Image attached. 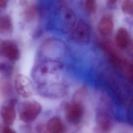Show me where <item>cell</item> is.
<instances>
[{
	"label": "cell",
	"mask_w": 133,
	"mask_h": 133,
	"mask_svg": "<svg viewBox=\"0 0 133 133\" xmlns=\"http://www.w3.org/2000/svg\"><path fill=\"white\" fill-rule=\"evenodd\" d=\"M109 54L110 59L112 63L120 69L126 75L130 78L133 77V66L132 64L127 59L123 58L113 50L110 46L107 47Z\"/></svg>",
	"instance_id": "cell-4"
},
{
	"label": "cell",
	"mask_w": 133,
	"mask_h": 133,
	"mask_svg": "<svg viewBox=\"0 0 133 133\" xmlns=\"http://www.w3.org/2000/svg\"><path fill=\"white\" fill-rule=\"evenodd\" d=\"M121 10L124 14L129 15L133 14V1L132 0H125L121 4Z\"/></svg>",
	"instance_id": "cell-14"
},
{
	"label": "cell",
	"mask_w": 133,
	"mask_h": 133,
	"mask_svg": "<svg viewBox=\"0 0 133 133\" xmlns=\"http://www.w3.org/2000/svg\"><path fill=\"white\" fill-rule=\"evenodd\" d=\"M41 104L35 100H27L22 102L19 108L20 119L25 123L34 121L42 112Z\"/></svg>",
	"instance_id": "cell-1"
},
{
	"label": "cell",
	"mask_w": 133,
	"mask_h": 133,
	"mask_svg": "<svg viewBox=\"0 0 133 133\" xmlns=\"http://www.w3.org/2000/svg\"><path fill=\"white\" fill-rule=\"evenodd\" d=\"M66 119L70 123L76 125L82 119L84 114L83 106L80 103H66L64 105Z\"/></svg>",
	"instance_id": "cell-3"
},
{
	"label": "cell",
	"mask_w": 133,
	"mask_h": 133,
	"mask_svg": "<svg viewBox=\"0 0 133 133\" xmlns=\"http://www.w3.org/2000/svg\"><path fill=\"white\" fill-rule=\"evenodd\" d=\"M71 36L77 43L86 45L90 42L91 37V31L89 25L83 21L77 22L72 30Z\"/></svg>",
	"instance_id": "cell-2"
},
{
	"label": "cell",
	"mask_w": 133,
	"mask_h": 133,
	"mask_svg": "<svg viewBox=\"0 0 133 133\" xmlns=\"http://www.w3.org/2000/svg\"><path fill=\"white\" fill-rule=\"evenodd\" d=\"M17 103L16 99H12L4 104L1 110V115L4 123L8 126L12 125L16 118L15 107Z\"/></svg>",
	"instance_id": "cell-6"
},
{
	"label": "cell",
	"mask_w": 133,
	"mask_h": 133,
	"mask_svg": "<svg viewBox=\"0 0 133 133\" xmlns=\"http://www.w3.org/2000/svg\"><path fill=\"white\" fill-rule=\"evenodd\" d=\"M114 24L112 19L104 17L100 20L98 24L99 31L103 36L110 35L113 31Z\"/></svg>",
	"instance_id": "cell-12"
},
{
	"label": "cell",
	"mask_w": 133,
	"mask_h": 133,
	"mask_svg": "<svg viewBox=\"0 0 133 133\" xmlns=\"http://www.w3.org/2000/svg\"><path fill=\"white\" fill-rule=\"evenodd\" d=\"M15 86L17 92L24 98L32 95L33 87L31 80L24 75H17L14 81Z\"/></svg>",
	"instance_id": "cell-5"
},
{
	"label": "cell",
	"mask_w": 133,
	"mask_h": 133,
	"mask_svg": "<svg viewBox=\"0 0 133 133\" xmlns=\"http://www.w3.org/2000/svg\"><path fill=\"white\" fill-rule=\"evenodd\" d=\"M7 6L6 1L4 0H0V12L3 10Z\"/></svg>",
	"instance_id": "cell-16"
},
{
	"label": "cell",
	"mask_w": 133,
	"mask_h": 133,
	"mask_svg": "<svg viewBox=\"0 0 133 133\" xmlns=\"http://www.w3.org/2000/svg\"><path fill=\"white\" fill-rule=\"evenodd\" d=\"M12 20L8 15L0 17V31L4 32H10L13 30Z\"/></svg>",
	"instance_id": "cell-13"
},
{
	"label": "cell",
	"mask_w": 133,
	"mask_h": 133,
	"mask_svg": "<svg viewBox=\"0 0 133 133\" xmlns=\"http://www.w3.org/2000/svg\"><path fill=\"white\" fill-rule=\"evenodd\" d=\"M85 6L86 10L89 13L91 14H94L96 12V1L94 0H87L85 2Z\"/></svg>",
	"instance_id": "cell-15"
},
{
	"label": "cell",
	"mask_w": 133,
	"mask_h": 133,
	"mask_svg": "<svg viewBox=\"0 0 133 133\" xmlns=\"http://www.w3.org/2000/svg\"><path fill=\"white\" fill-rule=\"evenodd\" d=\"M0 56L11 61H16L20 57L19 49L17 45L9 40H4L0 43Z\"/></svg>",
	"instance_id": "cell-7"
},
{
	"label": "cell",
	"mask_w": 133,
	"mask_h": 133,
	"mask_svg": "<svg viewBox=\"0 0 133 133\" xmlns=\"http://www.w3.org/2000/svg\"><path fill=\"white\" fill-rule=\"evenodd\" d=\"M129 33L125 28L121 27L116 32L115 37V43L117 47L120 49L127 48L129 42Z\"/></svg>",
	"instance_id": "cell-10"
},
{
	"label": "cell",
	"mask_w": 133,
	"mask_h": 133,
	"mask_svg": "<svg viewBox=\"0 0 133 133\" xmlns=\"http://www.w3.org/2000/svg\"><path fill=\"white\" fill-rule=\"evenodd\" d=\"M46 127L49 133H62L64 129L62 119L57 116L50 118L47 122Z\"/></svg>",
	"instance_id": "cell-11"
},
{
	"label": "cell",
	"mask_w": 133,
	"mask_h": 133,
	"mask_svg": "<svg viewBox=\"0 0 133 133\" xmlns=\"http://www.w3.org/2000/svg\"><path fill=\"white\" fill-rule=\"evenodd\" d=\"M3 133H17V132L14 129L7 127L4 128Z\"/></svg>",
	"instance_id": "cell-17"
},
{
	"label": "cell",
	"mask_w": 133,
	"mask_h": 133,
	"mask_svg": "<svg viewBox=\"0 0 133 133\" xmlns=\"http://www.w3.org/2000/svg\"><path fill=\"white\" fill-rule=\"evenodd\" d=\"M60 13L61 22L67 28L72 30L77 22L74 12L70 8L64 7L61 8Z\"/></svg>",
	"instance_id": "cell-9"
},
{
	"label": "cell",
	"mask_w": 133,
	"mask_h": 133,
	"mask_svg": "<svg viewBox=\"0 0 133 133\" xmlns=\"http://www.w3.org/2000/svg\"><path fill=\"white\" fill-rule=\"evenodd\" d=\"M94 128L95 133H110L113 128V124L110 117L103 113L97 114L96 117Z\"/></svg>",
	"instance_id": "cell-8"
},
{
	"label": "cell",
	"mask_w": 133,
	"mask_h": 133,
	"mask_svg": "<svg viewBox=\"0 0 133 133\" xmlns=\"http://www.w3.org/2000/svg\"><path fill=\"white\" fill-rule=\"evenodd\" d=\"M108 2L110 4H113L117 2V1L116 0H110V1H108Z\"/></svg>",
	"instance_id": "cell-18"
}]
</instances>
